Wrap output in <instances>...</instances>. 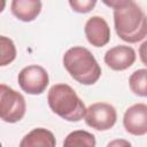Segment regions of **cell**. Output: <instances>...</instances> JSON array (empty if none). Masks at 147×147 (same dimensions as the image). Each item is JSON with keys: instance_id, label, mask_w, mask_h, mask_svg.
<instances>
[{"instance_id": "obj_1", "label": "cell", "mask_w": 147, "mask_h": 147, "mask_svg": "<svg viewBox=\"0 0 147 147\" xmlns=\"http://www.w3.org/2000/svg\"><path fill=\"white\" fill-rule=\"evenodd\" d=\"M114 24L117 36L130 44L144 40L147 34L146 15L132 0L124 7L114 9Z\"/></svg>"}, {"instance_id": "obj_2", "label": "cell", "mask_w": 147, "mask_h": 147, "mask_svg": "<svg viewBox=\"0 0 147 147\" xmlns=\"http://www.w3.org/2000/svg\"><path fill=\"white\" fill-rule=\"evenodd\" d=\"M63 65L69 75L83 85H93L101 77V67L85 47L74 46L63 55Z\"/></svg>"}, {"instance_id": "obj_3", "label": "cell", "mask_w": 147, "mask_h": 147, "mask_svg": "<svg viewBox=\"0 0 147 147\" xmlns=\"http://www.w3.org/2000/svg\"><path fill=\"white\" fill-rule=\"evenodd\" d=\"M47 102L53 113L68 122H79L84 118L86 107L68 84L53 85L47 93Z\"/></svg>"}, {"instance_id": "obj_4", "label": "cell", "mask_w": 147, "mask_h": 147, "mask_svg": "<svg viewBox=\"0 0 147 147\" xmlns=\"http://www.w3.org/2000/svg\"><path fill=\"white\" fill-rule=\"evenodd\" d=\"M26 110L24 96L6 84H0V119L6 123L21 121Z\"/></svg>"}, {"instance_id": "obj_5", "label": "cell", "mask_w": 147, "mask_h": 147, "mask_svg": "<svg viewBox=\"0 0 147 147\" xmlns=\"http://www.w3.org/2000/svg\"><path fill=\"white\" fill-rule=\"evenodd\" d=\"M17 80L22 91L31 95H39L44 93L48 86L49 77L41 65L31 64L20 71Z\"/></svg>"}, {"instance_id": "obj_6", "label": "cell", "mask_w": 147, "mask_h": 147, "mask_svg": "<svg viewBox=\"0 0 147 147\" xmlns=\"http://www.w3.org/2000/svg\"><path fill=\"white\" fill-rule=\"evenodd\" d=\"M84 118L90 127L98 131H107L115 125L117 113L110 103L95 102L86 108Z\"/></svg>"}, {"instance_id": "obj_7", "label": "cell", "mask_w": 147, "mask_h": 147, "mask_svg": "<svg viewBox=\"0 0 147 147\" xmlns=\"http://www.w3.org/2000/svg\"><path fill=\"white\" fill-rule=\"evenodd\" d=\"M123 125L126 132L133 136H145L147 133V106L136 103L129 107L123 116Z\"/></svg>"}, {"instance_id": "obj_8", "label": "cell", "mask_w": 147, "mask_h": 147, "mask_svg": "<svg viewBox=\"0 0 147 147\" xmlns=\"http://www.w3.org/2000/svg\"><path fill=\"white\" fill-rule=\"evenodd\" d=\"M87 41L94 47L106 46L110 40V28L101 16H92L87 20L84 28Z\"/></svg>"}, {"instance_id": "obj_9", "label": "cell", "mask_w": 147, "mask_h": 147, "mask_svg": "<svg viewBox=\"0 0 147 147\" xmlns=\"http://www.w3.org/2000/svg\"><path fill=\"white\" fill-rule=\"evenodd\" d=\"M137 55L131 46L118 45L108 49L105 54V63L115 71H123L136 62Z\"/></svg>"}, {"instance_id": "obj_10", "label": "cell", "mask_w": 147, "mask_h": 147, "mask_svg": "<svg viewBox=\"0 0 147 147\" xmlns=\"http://www.w3.org/2000/svg\"><path fill=\"white\" fill-rule=\"evenodd\" d=\"M41 0H11L10 10L22 22L34 21L41 11Z\"/></svg>"}, {"instance_id": "obj_11", "label": "cell", "mask_w": 147, "mask_h": 147, "mask_svg": "<svg viewBox=\"0 0 147 147\" xmlns=\"http://www.w3.org/2000/svg\"><path fill=\"white\" fill-rule=\"evenodd\" d=\"M56 145V140L54 134L44 127H37L30 131L24 138L21 140V147H54Z\"/></svg>"}, {"instance_id": "obj_12", "label": "cell", "mask_w": 147, "mask_h": 147, "mask_svg": "<svg viewBox=\"0 0 147 147\" xmlns=\"http://www.w3.org/2000/svg\"><path fill=\"white\" fill-rule=\"evenodd\" d=\"M95 144H96L95 137L92 133L84 130H76L70 132L63 141L64 146H70V147H74V146L94 147Z\"/></svg>"}, {"instance_id": "obj_13", "label": "cell", "mask_w": 147, "mask_h": 147, "mask_svg": "<svg viewBox=\"0 0 147 147\" xmlns=\"http://www.w3.org/2000/svg\"><path fill=\"white\" fill-rule=\"evenodd\" d=\"M147 70L145 68L138 69L131 74L129 78V85L131 91L141 98L147 95Z\"/></svg>"}, {"instance_id": "obj_14", "label": "cell", "mask_w": 147, "mask_h": 147, "mask_svg": "<svg viewBox=\"0 0 147 147\" xmlns=\"http://www.w3.org/2000/svg\"><path fill=\"white\" fill-rule=\"evenodd\" d=\"M16 55L17 51L14 41L6 36H0V67L10 64L16 59Z\"/></svg>"}, {"instance_id": "obj_15", "label": "cell", "mask_w": 147, "mask_h": 147, "mask_svg": "<svg viewBox=\"0 0 147 147\" xmlns=\"http://www.w3.org/2000/svg\"><path fill=\"white\" fill-rule=\"evenodd\" d=\"M96 1L98 0H69V5L74 11L85 14L91 11L95 7Z\"/></svg>"}, {"instance_id": "obj_16", "label": "cell", "mask_w": 147, "mask_h": 147, "mask_svg": "<svg viewBox=\"0 0 147 147\" xmlns=\"http://www.w3.org/2000/svg\"><path fill=\"white\" fill-rule=\"evenodd\" d=\"M106 6L113 8V9H118L127 5L131 0H101Z\"/></svg>"}, {"instance_id": "obj_17", "label": "cell", "mask_w": 147, "mask_h": 147, "mask_svg": "<svg viewBox=\"0 0 147 147\" xmlns=\"http://www.w3.org/2000/svg\"><path fill=\"white\" fill-rule=\"evenodd\" d=\"M114 145H125V146H130L131 144H130L129 141H119V140H115V141L108 144V146H114Z\"/></svg>"}, {"instance_id": "obj_18", "label": "cell", "mask_w": 147, "mask_h": 147, "mask_svg": "<svg viewBox=\"0 0 147 147\" xmlns=\"http://www.w3.org/2000/svg\"><path fill=\"white\" fill-rule=\"evenodd\" d=\"M5 7H6V0H0V14L3 11Z\"/></svg>"}, {"instance_id": "obj_19", "label": "cell", "mask_w": 147, "mask_h": 147, "mask_svg": "<svg viewBox=\"0 0 147 147\" xmlns=\"http://www.w3.org/2000/svg\"><path fill=\"white\" fill-rule=\"evenodd\" d=\"M0 146H1V142H0Z\"/></svg>"}]
</instances>
